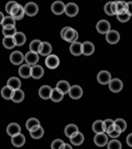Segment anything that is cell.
<instances>
[{
	"mask_svg": "<svg viewBox=\"0 0 132 149\" xmlns=\"http://www.w3.org/2000/svg\"><path fill=\"white\" fill-rule=\"evenodd\" d=\"M61 37L63 40L67 41L69 43H74L77 42V39H78V32L76 31L75 29L70 27H65L62 29L61 31Z\"/></svg>",
	"mask_w": 132,
	"mask_h": 149,
	"instance_id": "cell-1",
	"label": "cell"
},
{
	"mask_svg": "<svg viewBox=\"0 0 132 149\" xmlns=\"http://www.w3.org/2000/svg\"><path fill=\"white\" fill-rule=\"evenodd\" d=\"M10 16H11V17H13V18L16 19V21H17V20H21V19H23V17L26 16L23 7H22L21 5H19V3L17 2L16 5L13 6L12 10H11Z\"/></svg>",
	"mask_w": 132,
	"mask_h": 149,
	"instance_id": "cell-2",
	"label": "cell"
},
{
	"mask_svg": "<svg viewBox=\"0 0 132 149\" xmlns=\"http://www.w3.org/2000/svg\"><path fill=\"white\" fill-rule=\"evenodd\" d=\"M45 65L51 70L56 69L58 65H59V59H58V56L57 55H54V54H50L48 56H46Z\"/></svg>",
	"mask_w": 132,
	"mask_h": 149,
	"instance_id": "cell-3",
	"label": "cell"
},
{
	"mask_svg": "<svg viewBox=\"0 0 132 149\" xmlns=\"http://www.w3.org/2000/svg\"><path fill=\"white\" fill-rule=\"evenodd\" d=\"M23 9H24V13L29 17H34L39 12V7L34 2H28L23 7Z\"/></svg>",
	"mask_w": 132,
	"mask_h": 149,
	"instance_id": "cell-4",
	"label": "cell"
},
{
	"mask_svg": "<svg viewBox=\"0 0 132 149\" xmlns=\"http://www.w3.org/2000/svg\"><path fill=\"white\" fill-rule=\"evenodd\" d=\"M78 6L74 3V2H69L67 5H65V12L64 13H66V16L67 17H70V18H73V17L77 16V13H78Z\"/></svg>",
	"mask_w": 132,
	"mask_h": 149,
	"instance_id": "cell-5",
	"label": "cell"
},
{
	"mask_svg": "<svg viewBox=\"0 0 132 149\" xmlns=\"http://www.w3.org/2000/svg\"><path fill=\"white\" fill-rule=\"evenodd\" d=\"M96 29H97V31L99 32V33H101V34H107V33L111 30L110 23H109V21H107V20H100V21L97 22Z\"/></svg>",
	"mask_w": 132,
	"mask_h": 149,
	"instance_id": "cell-6",
	"label": "cell"
},
{
	"mask_svg": "<svg viewBox=\"0 0 132 149\" xmlns=\"http://www.w3.org/2000/svg\"><path fill=\"white\" fill-rule=\"evenodd\" d=\"M68 95L73 100H79L83 96V88L79 85H73L70 86L68 91Z\"/></svg>",
	"mask_w": 132,
	"mask_h": 149,
	"instance_id": "cell-7",
	"label": "cell"
},
{
	"mask_svg": "<svg viewBox=\"0 0 132 149\" xmlns=\"http://www.w3.org/2000/svg\"><path fill=\"white\" fill-rule=\"evenodd\" d=\"M97 81L100 83L101 85H107L111 81V74L108 71H100L97 74Z\"/></svg>",
	"mask_w": 132,
	"mask_h": 149,
	"instance_id": "cell-8",
	"label": "cell"
},
{
	"mask_svg": "<svg viewBox=\"0 0 132 149\" xmlns=\"http://www.w3.org/2000/svg\"><path fill=\"white\" fill-rule=\"evenodd\" d=\"M24 61H26V64H28V65L34 66V65H37V62H39V54L30 51V52H28V53L24 55Z\"/></svg>",
	"mask_w": 132,
	"mask_h": 149,
	"instance_id": "cell-9",
	"label": "cell"
},
{
	"mask_svg": "<svg viewBox=\"0 0 132 149\" xmlns=\"http://www.w3.org/2000/svg\"><path fill=\"white\" fill-rule=\"evenodd\" d=\"M109 88L111 92L113 93H119L123 87V83L120 79H111V81L109 82Z\"/></svg>",
	"mask_w": 132,
	"mask_h": 149,
	"instance_id": "cell-10",
	"label": "cell"
},
{
	"mask_svg": "<svg viewBox=\"0 0 132 149\" xmlns=\"http://www.w3.org/2000/svg\"><path fill=\"white\" fill-rule=\"evenodd\" d=\"M120 40V34L116 30H110L106 34V41L110 44H117Z\"/></svg>",
	"mask_w": 132,
	"mask_h": 149,
	"instance_id": "cell-11",
	"label": "cell"
},
{
	"mask_svg": "<svg viewBox=\"0 0 132 149\" xmlns=\"http://www.w3.org/2000/svg\"><path fill=\"white\" fill-rule=\"evenodd\" d=\"M10 61L13 65H20L24 61V55L20 51H13L10 54Z\"/></svg>",
	"mask_w": 132,
	"mask_h": 149,
	"instance_id": "cell-12",
	"label": "cell"
},
{
	"mask_svg": "<svg viewBox=\"0 0 132 149\" xmlns=\"http://www.w3.org/2000/svg\"><path fill=\"white\" fill-rule=\"evenodd\" d=\"M94 143L98 147H104L108 144V135L106 133L96 134V136L94 137Z\"/></svg>",
	"mask_w": 132,
	"mask_h": 149,
	"instance_id": "cell-13",
	"label": "cell"
},
{
	"mask_svg": "<svg viewBox=\"0 0 132 149\" xmlns=\"http://www.w3.org/2000/svg\"><path fill=\"white\" fill-rule=\"evenodd\" d=\"M51 10H52L54 15H57V16L63 15L65 12V3L62 2V1H55L51 6Z\"/></svg>",
	"mask_w": 132,
	"mask_h": 149,
	"instance_id": "cell-14",
	"label": "cell"
},
{
	"mask_svg": "<svg viewBox=\"0 0 132 149\" xmlns=\"http://www.w3.org/2000/svg\"><path fill=\"white\" fill-rule=\"evenodd\" d=\"M21 133V127H20V125L19 124H17V123H11L9 124L8 126H7V134L11 136V137H13V136H16L18 134Z\"/></svg>",
	"mask_w": 132,
	"mask_h": 149,
	"instance_id": "cell-15",
	"label": "cell"
},
{
	"mask_svg": "<svg viewBox=\"0 0 132 149\" xmlns=\"http://www.w3.org/2000/svg\"><path fill=\"white\" fill-rule=\"evenodd\" d=\"M44 75V70L41 65H34L31 68V77L35 79V80H40L42 79Z\"/></svg>",
	"mask_w": 132,
	"mask_h": 149,
	"instance_id": "cell-16",
	"label": "cell"
},
{
	"mask_svg": "<svg viewBox=\"0 0 132 149\" xmlns=\"http://www.w3.org/2000/svg\"><path fill=\"white\" fill-rule=\"evenodd\" d=\"M11 143H12V145H13L15 147L20 148V147H22L23 145L26 144V137H24V135H22L21 133L18 134L16 136L11 137Z\"/></svg>",
	"mask_w": 132,
	"mask_h": 149,
	"instance_id": "cell-17",
	"label": "cell"
},
{
	"mask_svg": "<svg viewBox=\"0 0 132 149\" xmlns=\"http://www.w3.org/2000/svg\"><path fill=\"white\" fill-rule=\"evenodd\" d=\"M95 52V45L89 41H86L83 43V50H82V54H84L86 56H89Z\"/></svg>",
	"mask_w": 132,
	"mask_h": 149,
	"instance_id": "cell-18",
	"label": "cell"
},
{
	"mask_svg": "<svg viewBox=\"0 0 132 149\" xmlns=\"http://www.w3.org/2000/svg\"><path fill=\"white\" fill-rule=\"evenodd\" d=\"M52 87L48 85H43L40 87V90H39V95L41 98L43 100H48L50 97H51V93H52Z\"/></svg>",
	"mask_w": 132,
	"mask_h": 149,
	"instance_id": "cell-19",
	"label": "cell"
},
{
	"mask_svg": "<svg viewBox=\"0 0 132 149\" xmlns=\"http://www.w3.org/2000/svg\"><path fill=\"white\" fill-rule=\"evenodd\" d=\"M43 135H44V129L41 127V125H39V126H35V127H33L31 130H30V136H31L33 139L42 138Z\"/></svg>",
	"mask_w": 132,
	"mask_h": 149,
	"instance_id": "cell-20",
	"label": "cell"
},
{
	"mask_svg": "<svg viewBox=\"0 0 132 149\" xmlns=\"http://www.w3.org/2000/svg\"><path fill=\"white\" fill-rule=\"evenodd\" d=\"M1 26L3 29H11V28L16 27V19L13 17H11L10 15H8L7 17H5L3 21L1 23Z\"/></svg>",
	"mask_w": 132,
	"mask_h": 149,
	"instance_id": "cell-21",
	"label": "cell"
},
{
	"mask_svg": "<svg viewBox=\"0 0 132 149\" xmlns=\"http://www.w3.org/2000/svg\"><path fill=\"white\" fill-rule=\"evenodd\" d=\"M82 50H83V43L80 42H74L70 44V47H69V51H70V53L75 55V56H78L82 54Z\"/></svg>",
	"mask_w": 132,
	"mask_h": 149,
	"instance_id": "cell-22",
	"label": "cell"
},
{
	"mask_svg": "<svg viewBox=\"0 0 132 149\" xmlns=\"http://www.w3.org/2000/svg\"><path fill=\"white\" fill-rule=\"evenodd\" d=\"M31 68L32 66L28 65V64L21 65L20 69H19V75L23 79H29L31 76Z\"/></svg>",
	"mask_w": 132,
	"mask_h": 149,
	"instance_id": "cell-23",
	"label": "cell"
},
{
	"mask_svg": "<svg viewBox=\"0 0 132 149\" xmlns=\"http://www.w3.org/2000/svg\"><path fill=\"white\" fill-rule=\"evenodd\" d=\"M65 135H66V137H68V138H70V137H73L74 135H76V134L79 132L78 127L75 125V124H69V125H67L66 127H65Z\"/></svg>",
	"mask_w": 132,
	"mask_h": 149,
	"instance_id": "cell-24",
	"label": "cell"
},
{
	"mask_svg": "<svg viewBox=\"0 0 132 149\" xmlns=\"http://www.w3.org/2000/svg\"><path fill=\"white\" fill-rule=\"evenodd\" d=\"M51 52H52V45H51V43L42 42L41 47H40L39 53L41 54V55H43V56H48L51 54Z\"/></svg>",
	"mask_w": 132,
	"mask_h": 149,
	"instance_id": "cell-25",
	"label": "cell"
},
{
	"mask_svg": "<svg viewBox=\"0 0 132 149\" xmlns=\"http://www.w3.org/2000/svg\"><path fill=\"white\" fill-rule=\"evenodd\" d=\"M7 85L9 86V87H11L13 91L20 90V87H21V81L19 80L18 77H16V76H12V77H10L8 80Z\"/></svg>",
	"mask_w": 132,
	"mask_h": 149,
	"instance_id": "cell-26",
	"label": "cell"
},
{
	"mask_svg": "<svg viewBox=\"0 0 132 149\" xmlns=\"http://www.w3.org/2000/svg\"><path fill=\"white\" fill-rule=\"evenodd\" d=\"M113 123H115V130H117V132L122 133V132H124L127 129V123H126L124 119L117 118L116 120H113Z\"/></svg>",
	"mask_w": 132,
	"mask_h": 149,
	"instance_id": "cell-27",
	"label": "cell"
},
{
	"mask_svg": "<svg viewBox=\"0 0 132 149\" xmlns=\"http://www.w3.org/2000/svg\"><path fill=\"white\" fill-rule=\"evenodd\" d=\"M57 91H59L62 94H66L68 93L69 88H70V85H69L68 82L66 81H59L57 84H56V87H55Z\"/></svg>",
	"mask_w": 132,
	"mask_h": 149,
	"instance_id": "cell-28",
	"label": "cell"
},
{
	"mask_svg": "<svg viewBox=\"0 0 132 149\" xmlns=\"http://www.w3.org/2000/svg\"><path fill=\"white\" fill-rule=\"evenodd\" d=\"M13 40H15V43H16V45L18 47H21L23 45L26 41V34L23 33V32H17L16 34H15V37H13Z\"/></svg>",
	"mask_w": 132,
	"mask_h": 149,
	"instance_id": "cell-29",
	"label": "cell"
},
{
	"mask_svg": "<svg viewBox=\"0 0 132 149\" xmlns=\"http://www.w3.org/2000/svg\"><path fill=\"white\" fill-rule=\"evenodd\" d=\"M69 139H70L72 145H74V146H79V145H82L83 143H84L85 137H84V135L80 133V132H78L76 135H74L73 137H70Z\"/></svg>",
	"mask_w": 132,
	"mask_h": 149,
	"instance_id": "cell-30",
	"label": "cell"
},
{
	"mask_svg": "<svg viewBox=\"0 0 132 149\" xmlns=\"http://www.w3.org/2000/svg\"><path fill=\"white\" fill-rule=\"evenodd\" d=\"M11 100L15 102V103H21V102L24 100V92H23L21 88H20V90L13 91V94H12Z\"/></svg>",
	"mask_w": 132,
	"mask_h": 149,
	"instance_id": "cell-31",
	"label": "cell"
},
{
	"mask_svg": "<svg viewBox=\"0 0 132 149\" xmlns=\"http://www.w3.org/2000/svg\"><path fill=\"white\" fill-rule=\"evenodd\" d=\"M93 130L95 132V134H101L105 133V127H104V120H96L93 124Z\"/></svg>",
	"mask_w": 132,
	"mask_h": 149,
	"instance_id": "cell-32",
	"label": "cell"
},
{
	"mask_svg": "<svg viewBox=\"0 0 132 149\" xmlns=\"http://www.w3.org/2000/svg\"><path fill=\"white\" fill-rule=\"evenodd\" d=\"M63 97H64V94H62V93H61L59 91L56 90V88H53L50 98H51L54 103H58V102H61L63 100Z\"/></svg>",
	"mask_w": 132,
	"mask_h": 149,
	"instance_id": "cell-33",
	"label": "cell"
},
{
	"mask_svg": "<svg viewBox=\"0 0 132 149\" xmlns=\"http://www.w3.org/2000/svg\"><path fill=\"white\" fill-rule=\"evenodd\" d=\"M2 44L6 49L10 50V49H13L16 47V43H15V40H13V37H5L3 40H2Z\"/></svg>",
	"mask_w": 132,
	"mask_h": 149,
	"instance_id": "cell-34",
	"label": "cell"
},
{
	"mask_svg": "<svg viewBox=\"0 0 132 149\" xmlns=\"http://www.w3.org/2000/svg\"><path fill=\"white\" fill-rule=\"evenodd\" d=\"M115 2H116L117 15H120V13L127 12V2H124V1H115Z\"/></svg>",
	"mask_w": 132,
	"mask_h": 149,
	"instance_id": "cell-35",
	"label": "cell"
},
{
	"mask_svg": "<svg viewBox=\"0 0 132 149\" xmlns=\"http://www.w3.org/2000/svg\"><path fill=\"white\" fill-rule=\"evenodd\" d=\"M12 94H13V90H12L11 87H9L8 85L5 86V87H2V90H1V96H2L5 100H11Z\"/></svg>",
	"mask_w": 132,
	"mask_h": 149,
	"instance_id": "cell-36",
	"label": "cell"
},
{
	"mask_svg": "<svg viewBox=\"0 0 132 149\" xmlns=\"http://www.w3.org/2000/svg\"><path fill=\"white\" fill-rule=\"evenodd\" d=\"M104 127H105V133L109 134L115 129V123L112 119H106L104 120Z\"/></svg>",
	"mask_w": 132,
	"mask_h": 149,
	"instance_id": "cell-37",
	"label": "cell"
},
{
	"mask_svg": "<svg viewBox=\"0 0 132 149\" xmlns=\"http://www.w3.org/2000/svg\"><path fill=\"white\" fill-rule=\"evenodd\" d=\"M41 44H42V41H40V40H33V41L30 43V51H31V52H34V53H39Z\"/></svg>",
	"mask_w": 132,
	"mask_h": 149,
	"instance_id": "cell-38",
	"label": "cell"
},
{
	"mask_svg": "<svg viewBox=\"0 0 132 149\" xmlns=\"http://www.w3.org/2000/svg\"><path fill=\"white\" fill-rule=\"evenodd\" d=\"M39 125H40V122H39V119H37V118H29L26 123V127L29 132H30L33 127L39 126Z\"/></svg>",
	"mask_w": 132,
	"mask_h": 149,
	"instance_id": "cell-39",
	"label": "cell"
},
{
	"mask_svg": "<svg viewBox=\"0 0 132 149\" xmlns=\"http://www.w3.org/2000/svg\"><path fill=\"white\" fill-rule=\"evenodd\" d=\"M107 147H108V149H122V145L119 140L112 139L110 141H108Z\"/></svg>",
	"mask_w": 132,
	"mask_h": 149,
	"instance_id": "cell-40",
	"label": "cell"
},
{
	"mask_svg": "<svg viewBox=\"0 0 132 149\" xmlns=\"http://www.w3.org/2000/svg\"><path fill=\"white\" fill-rule=\"evenodd\" d=\"M64 143L62 139H55L53 140V143L51 144V148L52 149H63L64 148Z\"/></svg>",
	"mask_w": 132,
	"mask_h": 149,
	"instance_id": "cell-41",
	"label": "cell"
},
{
	"mask_svg": "<svg viewBox=\"0 0 132 149\" xmlns=\"http://www.w3.org/2000/svg\"><path fill=\"white\" fill-rule=\"evenodd\" d=\"M17 29L16 27L15 28H11V29H3L2 28V34L5 37H15V34L17 33Z\"/></svg>",
	"mask_w": 132,
	"mask_h": 149,
	"instance_id": "cell-42",
	"label": "cell"
},
{
	"mask_svg": "<svg viewBox=\"0 0 132 149\" xmlns=\"http://www.w3.org/2000/svg\"><path fill=\"white\" fill-rule=\"evenodd\" d=\"M130 18H131V17L129 16L127 12H124V13H120V15H117V19H118L120 22L129 21V20H130Z\"/></svg>",
	"mask_w": 132,
	"mask_h": 149,
	"instance_id": "cell-43",
	"label": "cell"
},
{
	"mask_svg": "<svg viewBox=\"0 0 132 149\" xmlns=\"http://www.w3.org/2000/svg\"><path fill=\"white\" fill-rule=\"evenodd\" d=\"M17 2L16 1H9L7 5H6V11H7V13L8 15H10V12H11V10H12V8H13V6L16 5Z\"/></svg>",
	"mask_w": 132,
	"mask_h": 149,
	"instance_id": "cell-44",
	"label": "cell"
},
{
	"mask_svg": "<svg viewBox=\"0 0 132 149\" xmlns=\"http://www.w3.org/2000/svg\"><path fill=\"white\" fill-rule=\"evenodd\" d=\"M104 9H105L106 15H108V16H113V15H112V11H111V1L106 3Z\"/></svg>",
	"mask_w": 132,
	"mask_h": 149,
	"instance_id": "cell-45",
	"label": "cell"
},
{
	"mask_svg": "<svg viewBox=\"0 0 132 149\" xmlns=\"http://www.w3.org/2000/svg\"><path fill=\"white\" fill-rule=\"evenodd\" d=\"M120 134H121V133H119V132H117V130H115V129H113L112 132H110V133L108 134V136H110L112 139H117L119 136H120Z\"/></svg>",
	"mask_w": 132,
	"mask_h": 149,
	"instance_id": "cell-46",
	"label": "cell"
},
{
	"mask_svg": "<svg viewBox=\"0 0 132 149\" xmlns=\"http://www.w3.org/2000/svg\"><path fill=\"white\" fill-rule=\"evenodd\" d=\"M127 13L130 17H132V1L127 2Z\"/></svg>",
	"mask_w": 132,
	"mask_h": 149,
	"instance_id": "cell-47",
	"label": "cell"
},
{
	"mask_svg": "<svg viewBox=\"0 0 132 149\" xmlns=\"http://www.w3.org/2000/svg\"><path fill=\"white\" fill-rule=\"evenodd\" d=\"M111 11H112V15H113V16H115V15H117L116 2H113V1H111Z\"/></svg>",
	"mask_w": 132,
	"mask_h": 149,
	"instance_id": "cell-48",
	"label": "cell"
},
{
	"mask_svg": "<svg viewBox=\"0 0 132 149\" xmlns=\"http://www.w3.org/2000/svg\"><path fill=\"white\" fill-rule=\"evenodd\" d=\"M127 144L130 146V147H132V133L129 134L127 136Z\"/></svg>",
	"mask_w": 132,
	"mask_h": 149,
	"instance_id": "cell-49",
	"label": "cell"
},
{
	"mask_svg": "<svg viewBox=\"0 0 132 149\" xmlns=\"http://www.w3.org/2000/svg\"><path fill=\"white\" fill-rule=\"evenodd\" d=\"M3 19H5V16H3V13L0 11V24L2 23V21H3Z\"/></svg>",
	"mask_w": 132,
	"mask_h": 149,
	"instance_id": "cell-50",
	"label": "cell"
},
{
	"mask_svg": "<svg viewBox=\"0 0 132 149\" xmlns=\"http://www.w3.org/2000/svg\"><path fill=\"white\" fill-rule=\"evenodd\" d=\"M63 149H73V147L70 146L69 144H65L64 145V148Z\"/></svg>",
	"mask_w": 132,
	"mask_h": 149,
	"instance_id": "cell-51",
	"label": "cell"
}]
</instances>
